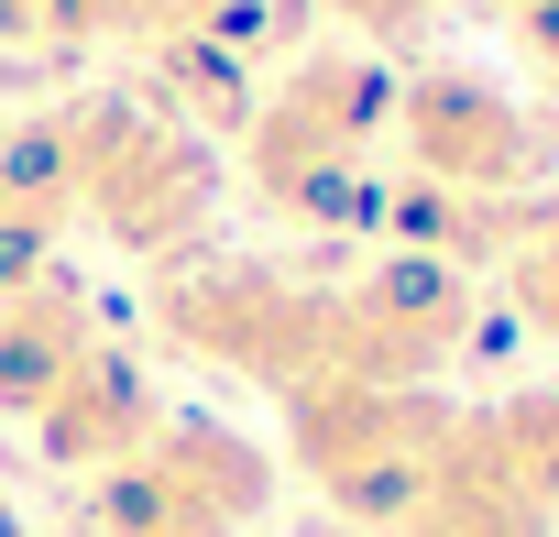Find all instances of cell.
<instances>
[{"label": "cell", "mask_w": 559, "mask_h": 537, "mask_svg": "<svg viewBox=\"0 0 559 537\" xmlns=\"http://www.w3.org/2000/svg\"><path fill=\"white\" fill-rule=\"evenodd\" d=\"M88 351H99V341H88V308H78L56 275H23V286H0V406L45 417Z\"/></svg>", "instance_id": "8992f818"}, {"label": "cell", "mask_w": 559, "mask_h": 537, "mask_svg": "<svg viewBox=\"0 0 559 537\" xmlns=\"http://www.w3.org/2000/svg\"><path fill=\"white\" fill-rule=\"evenodd\" d=\"M384 537H548V515L493 472V450H483V417H461V439H450V461H439V482L384 526Z\"/></svg>", "instance_id": "52a82bcc"}, {"label": "cell", "mask_w": 559, "mask_h": 537, "mask_svg": "<svg viewBox=\"0 0 559 537\" xmlns=\"http://www.w3.org/2000/svg\"><path fill=\"white\" fill-rule=\"evenodd\" d=\"M504 286H515V319L559 341V219H548V230H537V241L504 263Z\"/></svg>", "instance_id": "9c48e42d"}, {"label": "cell", "mask_w": 559, "mask_h": 537, "mask_svg": "<svg viewBox=\"0 0 559 537\" xmlns=\"http://www.w3.org/2000/svg\"><path fill=\"white\" fill-rule=\"evenodd\" d=\"M67 187H78L132 252H176V241H198V219H209V154H198L187 132L143 121V110H99V121L67 143Z\"/></svg>", "instance_id": "5b68a950"}, {"label": "cell", "mask_w": 559, "mask_h": 537, "mask_svg": "<svg viewBox=\"0 0 559 537\" xmlns=\"http://www.w3.org/2000/svg\"><path fill=\"white\" fill-rule=\"evenodd\" d=\"M483 450H493V472L559 526V395L537 384V395H504V406H483Z\"/></svg>", "instance_id": "ba28073f"}, {"label": "cell", "mask_w": 559, "mask_h": 537, "mask_svg": "<svg viewBox=\"0 0 559 537\" xmlns=\"http://www.w3.org/2000/svg\"><path fill=\"white\" fill-rule=\"evenodd\" d=\"M286 406H297V461H308V482H319L352 526H395V515L439 482V461H450V439H461V406L428 395V384H319V395H286Z\"/></svg>", "instance_id": "6da1fadb"}, {"label": "cell", "mask_w": 559, "mask_h": 537, "mask_svg": "<svg viewBox=\"0 0 559 537\" xmlns=\"http://www.w3.org/2000/svg\"><path fill=\"white\" fill-rule=\"evenodd\" d=\"M263 504H274V461L241 428L176 417V428H154L143 450H121L99 472L88 526L99 537H241Z\"/></svg>", "instance_id": "7a4b0ae2"}, {"label": "cell", "mask_w": 559, "mask_h": 537, "mask_svg": "<svg viewBox=\"0 0 559 537\" xmlns=\"http://www.w3.org/2000/svg\"><path fill=\"white\" fill-rule=\"evenodd\" d=\"M406 154H417V176H428L439 198L526 208V198L548 187V165H559V132H548L515 88H493V77H472V67H439V77L406 88Z\"/></svg>", "instance_id": "277c9868"}, {"label": "cell", "mask_w": 559, "mask_h": 537, "mask_svg": "<svg viewBox=\"0 0 559 537\" xmlns=\"http://www.w3.org/2000/svg\"><path fill=\"white\" fill-rule=\"evenodd\" d=\"M526 56H537L548 88H559V0H526Z\"/></svg>", "instance_id": "30bf717a"}, {"label": "cell", "mask_w": 559, "mask_h": 537, "mask_svg": "<svg viewBox=\"0 0 559 537\" xmlns=\"http://www.w3.org/2000/svg\"><path fill=\"white\" fill-rule=\"evenodd\" d=\"M548 395H559V384H548Z\"/></svg>", "instance_id": "8fae6325"}, {"label": "cell", "mask_w": 559, "mask_h": 537, "mask_svg": "<svg viewBox=\"0 0 559 537\" xmlns=\"http://www.w3.org/2000/svg\"><path fill=\"white\" fill-rule=\"evenodd\" d=\"M373 132H384V77L352 67V56H319L252 121V176H263L274 208H297V219H352Z\"/></svg>", "instance_id": "3957f363"}]
</instances>
